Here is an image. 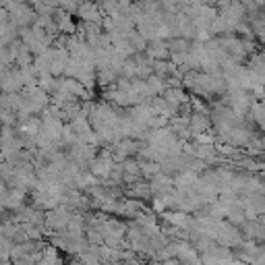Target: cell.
Segmentation results:
<instances>
[{"label":"cell","mask_w":265,"mask_h":265,"mask_svg":"<svg viewBox=\"0 0 265 265\" xmlns=\"http://www.w3.org/2000/svg\"><path fill=\"white\" fill-rule=\"evenodd\" d=\"M207 127H209V118L205 114H193L191 116V129H193V132H205L207 131Z\"/></svg>","instance_id":"cell-1"}]
</instances>
